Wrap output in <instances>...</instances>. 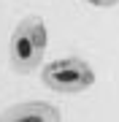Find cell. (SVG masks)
<instances>
[{
    "label": "cell",
    "mask_w": 119,
    "mask_h": 122,
    "mask_svg": "<svg viewBox=\"0 0 119 122\" xmlns=\"http://www.w3.org/2000/svg\"><path fill=\"white\" fill-rule=\"evenodd\" d=\"M84 3L95 5V8H114V5L119 3V0H84Z\"/></svg>",
    "instance_id": "cell-4"
},
{
    "label": "cell",
    "mask_w": 119,
    "mask_h": 122,
    "mask_svg": "<svg viewBox=\"0 0 119 122\" xmlns=\"http://www.w3.org/2000/svg\"><path fill=\"white\" fill-rule=\"evenodd\" d=\"M0 122H62V114L49 100H24L0 111Z\"/></svg>",
    "instance_id": "cell-3"
},
{
    "label": "cell",
    "mask_w": 119,
    "mask_h": 122,
    "mask_svg": "<svg viewBox=\"0 0 119 122\" xmlns=\"http://www.w3.org/2000/svg\"><path fill=\"white\" fill-rule=\"evenodd\" d=\"M41 81L43 87L60 95H79L95 84V71L81 57H60L49 65L41 68Z\"/></svg>",
    "instance_id": "cell-2"
},
{
    "label": "cell",
    "mask_w": 119,
    "mask_h": 122,
    "mask_svg": "<svg viewBox=\"0 0 119 122\" xmlns=\"http://www.w3.org/2000/svg\"><path fill=\"white\" fill-rule=\"evenodd\" d=\"M49 46V30L41 16H24L19 19L8 38V65L14 73L30 76L33 71L41 68Z\"/></svg>",
    "instance_id": "cell-1"
}]
</instances>
